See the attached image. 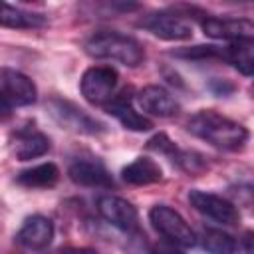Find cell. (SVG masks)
Returning a JSON list of instances; mask_svg holds the SVG:
<instances>
[{
	"label": "cell",
	"instance_id": "7c38bea8",
	"mask_svg": "<svg viewBox=\"0 0 254 254\" xmlns=\"http://www.w3.org/2000/svg\"><path fill=\"white\" fill-rule=\"evenodd\" d=\"M18 242L30 250H42L46 248L54 238V222L42 214L28 216L22 224V228L16 234Z\"/></svg>",
	"mask_w": 254,
	"mask_h": 254
},
{
	"label": "cell",
	"instance_id": "d6986e66",
	"mask_svg": "<svg viewBox=\"0 0 254 254\" xmlns=\"http://www.w3.org/2000/svg\"><path fill=\"white\" fill-rule=\"evenodd\" d=\"M0 22L4 28H14V30H36V28H44L48 24L46 16L36 14V12H28L22 8H14L10 4L2 6Z\"/></svg>",
	"mask_w": 254,
	"mask_h": 254
},
{
	"label": "cell",
	"instance_id": "7a4b0ae2",
	"mask_svg": "<svg viewBox=\"0 0 254 254\" xmlns=\"http://www.w3.org/2000/svg\"><path fill=\"white\" fill-rule=\"evenodd\" d=\"M85 52L91 58L115 60L129 67H135V65L143 64V60H145V50L135 38L119 34V32H109V30L93 34L85 42Z\"/></svg>",
	"mask_w": 254,
	"mask_h": 254
},
{
	"label": "cell",
	"instance_id": "9c48e42d",
	"mask_svg": "<svg viewBox=\"0 0 254 254\" xmlns=\"http://www.w3.org/2000/svg\"><path fill=\"white\" fill-rule=\"evenodd\" d=\"M97 210L99 214L115 228L123 230V232H131L137 228V208L121 198V196H113V194H103L97 198Z\"/></svg>",
	"mask_w": 254,
	"mask_h": 254
},
{
	"label": "cell",
	"instance_id": "4316f807",
	"mask_svg": "<svg viewBox=\"0 0 254 254\" xmlns=\"http://www.w3.org/2000/svg\"><path fill=\"white\" fill-rule=\"evenodd\" d=\"M244 248H246L248 254H254V234L252 232L244 234Z\"/></svg>",
	"mask_w": 254,
	"mask_h": 254
},
{
	"label": "cell",
	"instance_id": "ba28073f",
	"mask_svg": "<svg viewBox=\"0 0 254 254\" xmlns=\"http://www.w3.org/2000/svg\"><path fill=\"white\" fill-rule=\"evenodd\" d=\"M189 202L194 206V210H198L200 214L216 220V222H222V224H236L240 220V212L238 208L218 196V194H212V192H204V190H198V189H192L189 190Z\"/></svg>",
	"mask_w": 254,
	"mask_h": 254
},
{
	"label": "cell",
	"instance_id": "8fae6325",
	"mask_svg": "<svg viewBox=\"0 0 254 254\" xmlns=\"http://www.w3.org/2000/svg\"><path fill=\"white\" fill-rule=\"evenodd\" d=\"M202 32L214 40H240L254 38V22L246 18H206L202 20Z\"/></svg>",
	"mask_w": 254,
	"mask_h": 254
},
{
	"label": "cell",
	"instance_id": "6da1fadb",
	"mask_svg": "<svg viewBox=\"0 0 254 254\" xmlns=\"http://www.w3.org/2000/svg\"><path fill=\"white\" fill-rule=\"evenodd\" d=\"M187 129L210 143L212 147H218V149H224V151H236L240 149L246 139H248V131L246 127H242L240 123L212 111V109H202V111H196L189 123H187Z\"/></svg>",
	"mask_w": 254,
	"mask_h": 254
},
{
	"label": "cell",
	"instance_id": "52a82bcc",
	"mask_svg": "<svg viewBox=\"0 0 254 254\" xmlns=\"http://www.w3.org/2000/svg\"><path fill=\"white\" fill-rule=\"evenodd\" d=\"M141 26L161 40H189L192 38V24L177 12H155L141 20Z\"/></svg>",
	"mask_w": 254,
	"mask_h": 254
},
{
	"label": "cell",
	"instance_id": "44dd1931",
	"mask_svg": "<svg viewBox=\"0 0 254 254\" xmlns=\"http://www.w3.org/2000/svg\"><path fill=\"white\" fill-rule=\"evenodd\" d=\"M175 161L179 163V167L190 175H198L206 169V161L200 153L196 151H179V155L175 157Z\"/></svg>",
	"mask_w": 254,
	"mask_h": 254
},
{
	"label": "cell",
	"instance_id": "7402d4cb",
	"mask_svg": "<svg viewBox=\"0 0 254 254\" xmlns=\"http://www.w3.org/2000/svg\"><path fill=\"white\" fill-rule=\"evenodd\" d=\"M147 147L151 149V151H157V153H163V155H169L173 161H175V157L179 155V147L165 135V133H157L155 137H151L149 141H147Z\"/></svg>",
	"mask_w": 254,
	"mask_h": 254
},
{
	"label": "cell",
	"instance_id": "30bf717a",
	"mask_svg": "<svg viewBox=\"0 0 254 254\" xmlns=\"http://www.w3.org/2000/svg\"><path fill=\"white\" fill-rule=\"evenodd\" d=\"M67 175L69 179L75 183V185H81V187H97V189H111L115 183H113V177L111 173L105 169V165L93 157H87V159H75L69 163V169H67Z\"/></svg>",
	"mask_w": 254,
	"mask_h": 254
},
{
	"label": "cell",
	"instance_id": "277c9868",
	"mask_svg": "<svg viewBox=\"0 0 254 254\" xmlns=\"http://www.w3.org/2000/svg\"><path fill=\"white\" fill-rule=\"evenodd\" d=\"M48 111L52 119L64 129L83 133V135H99L105 131V125L101 121H97L95 117H91L89 113H85L81 107H77L67 99H60V97L50 99Z\"/></svg>",
	"mask_w": 254,
	"mask_h": 254
},
{
	"label": "cell",
	"instance_id": "d4e9b609",
	"mask_svg": "<svg viewBox=\"0 0 254 254\" xmlns=\"http://www.w3.org/2000/svg\"><path fill=\"white\" fill-rule=\"evenodd\" d=\"M151 254H185V252L177 250L175 244H157V246L151 250Z\"/></svg>",
	"mask_w": 254,
	"mask_h": 254
},
{
	"label": "cell",
	"instance_id": "603a6c76",
	"mask_svg": "<svg viewBox=\"0 0 254 254\" xmlns=\"http://www.w3.org/2000/svg\"><path fill=\"white\" fill-rule=\"evenodd\" d=\"M175 56H181V58H224V48L194 46L189 50H179V52H175Z\"/></svg>",
	"mask_w": 254,
	"mask_h": 254
},
{
	"label": "cell",
	"instance_id": "5bb4252c",
	"mask_svg": "<svg viewBox=\"0 0 254 254\" xmlns=\"http://www.w3.org/2000/svg\"><path fill=\"white\" fill-rule=\"evenodd\" d=\"M105 111L109 115H113L125 129L131 131H149L153 127V123L143 117L141 113L135 111V107L131 105V95L121 93V95H113V99L105 105Z\"/></svg>",
	"mask_w": 254,
	"mask_h": 254
},
{
	"label": "cell",
	"instance_id": "cb8c5ba5",
	"mask_svg": "<svg viewBox=\"0 0 254 254\" xmlns=\"http://www.w3.org/2000/svg\"><path fill=\"white\" fill-rule=\"evenodd\" d=\"M210 89L216 93V95H228L234 91V83L226 81V79H212L210 81Z\"/></svg>",
	"mask_w": 254,
	"mask_h": 254
},
{
	"label": "cell",
	"instance_id": "8992f818",
	"mask_svg": "<svg viewBox=\"0 0 254 254\" xmlns=\"http://www.w3.org/2000/svg\"><path fill=\"white\" fill-rule=\"evenodd\" d=\"M0 83H2V111H4V115H8L12 107L32 105L38 99V89H36L34 81L28 75H24L22 71L2 67Z\"/></svg>",
	"mask_w": 254,
	"mask_h": 254
},
{
	"label": "cell",
	"instance_id": "ffe728a7",
	"mask_svg": "<svg viewBox=\"0 0 254 254\" xmlns=\"http://www.w3.org/2000/svg\"><path fill=\"white\" fill-rule=\"evenodd\" d=\"M202 248L208 254H234L238 244L228 232L218 228H206L202 232Z\"/></svg>",
	"mask_w": 254,
	"mask_h": 254
},
{
	"label": "cell",
	"instance_id": "5b68a950",
	"mask_svg": "<svg viewBox=\"0 0 254 254\" xmlns=\"http://www.w3.org/2000/svg\"><path fill=\"white\" fill-rule=\"evenodd\" d=\"M117 71L111 65H93L87 67L79 79V89L85 101L91 105H107L113 99L117 87Z\"/></svg>",
	"mask_w": 254,
	"mask_h": 254
},
{
	"label": "cell",
	"instance_id": "9a60e30c",
	"mask_svg": "<svg viewBox=\"0 0 254 254\" xmlns=\"http://www.w3.org/2000/svg\"><path fill=\"white\" fill-rule=\"evenodd\" d=\"M121 177H123V181L129 183V185L143 187V185L159 183V181L163 179V171H161V167H159L157 161H153V159H149V157H137V159L131 161L127 167H123Z\"/></svg>",
	"mask_w": 254,
	"mask_h": 254
},
{
	"label": "cell",
	"instance_id": "ac0fdd59",
	"mask_svg": "<svg viewBox=\"0 0 254 254\" xmlns=\"http://www.w3.org/2000/svg\"><path fill=\"white\" fill-rule=\"evenodd\" d=\"M60 181V169L54 163H42L18 173L16 183L26 189H50Z\"/></svg>",
	"mask_w": 254,
	"mask_h": 254
},
{
	"label": "cell",
	"instance_id": "3957f363",
	"mask_svg": "<svg viewBox=\"0 0 254 254\" xmlns=\"http://www.w3.org/2000/svg\"><path fill=\"white\" fill-rule=\"evenodd\" d=\"M149 220L153 224V228L163 234L171 244L175 246H194L196 244V234L194 230L187 224V220L171 206L167 204H155L149 210Z\"/></svg>",
	"mask_w": 254,
	"mask_h": 254
},
{
	"label": "cell",
	"instance_id": "e0dca14e",
	"mask_svg": "<svg viewBox=\"0 0 254 254\" xmlns=\"http://www.w3.org/2000/svg\"><path fill=\"white\" fill-rule=\"evenodd\" d=\"M16 159L20 161H30V159H36V157H42L50 151V139L44 135V133H38V131H32L30 127L28 129H20L16 131Z\"/></svg>",
	"mask_w": 254,
	"mask_h": 254
},
{
	"label": "cell",
	"instance_id": "4fadbf2b",
	"mask_svg": "<svg viewBox=\"0 0 254 254\" xmlns=\"http://www.w3.org/2000/svg\"><path fill=\"white\" fill-rule=\"evenodd\" d=\"M137 101L141 105V109L149 115H157V117H171L179 111V103L177 99L161 85H147L139 91Z\"/></svg>",
	"mask_w": 254,
	"mask_h": 254
},
{
	"label": "cell",
	"instance_id": "484cf974",
	"mask_svg": "<svg viewBox=\"0 0 254 254\" xmlns=\"http://www.w3.org/2000/svg\"><path fill=\"white\" fill-rule=\"evenodd\" d=\"M58 254H97V252L91 248H64Z\"/></svg>",
	"mask_w": 254,
	"mask_h": 254
},
{
	"label": "cell",
	"instance_id": "2e32d148",
	"mask_svg": "<svg viewBox=\"0 0 254 254\" xmlns=\"http://www.w3.org/2000/svg\"><path fill=\"white\" fill-rule=\"evenodd\" d=\"M224 60L244 75H254V38L232 40L224 48Z\"/></svg>",
	"mask_w": 254,
	"mask_h": 254
}]
</instances>
